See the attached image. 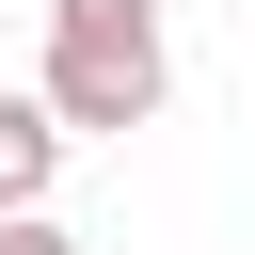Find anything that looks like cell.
Listing matches in <instances>:
<instances>
[{
  "label": "cell",
  "mask_w": 255,
  "mask_h": 255,
  "mask_svg": "<svg viewBox=\"0 0 255 255\" xmlns=\"http://www.w3.org/2000/svg\"><path fill=\"white\" fill-rule=\"evenodd\" d=\"M32 96L64 112V143H128V128H159V96H175V32H159V0H48Z\"/></svg>",
  "instance_id": "cell-1"
},
{
  "label": "cell",
  "mask_w": 255,
  "mask_h": 255,
  "mask_svg": "<svg viewBox=\"0 0 255 255\" xmlns=\"http://www.w3.org/2000/svg\"><path fill=\"white\" fill-rule=\"evenodd\" d=\"M48 191H64V112L0 80V207H48Z\"/></svg>",
  "instance_id": "cell-2"
},
{
  "label": "cell",
  "mask_w": 255,
  "mask_h": 255,
  "mask_svg": "<svg viewBox=\"0 0 255 255\" xmlns=\"http://www.w3.org/2000/svg\"><path fill=\"white\" fill-rule=\"evenodd\" d=\"M0 255H80V239H64L48 207H0Z\"/></svg>",
  "instance_id": "cell-3"
}]
</instances>
